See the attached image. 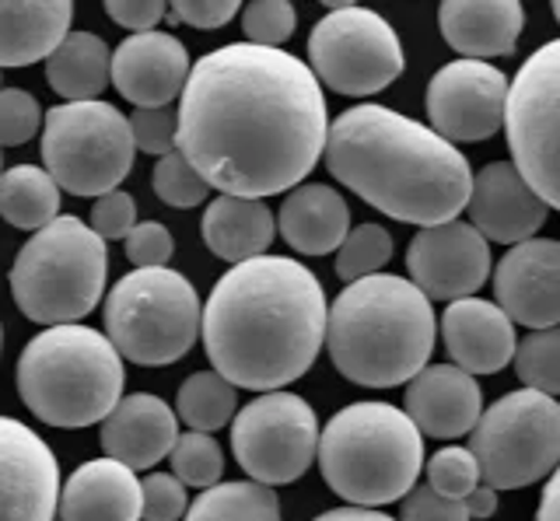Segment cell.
<instances>
[{
	"instance_id": "6da1fadb",
	"label": "cell",
	"mask_w": 560,
	"mask_h": 521,
	"mask_svg": "<svg viewBox=\"0 0 560 521\" xmlns=\"http://www.w3.org/2000/svg\"><path fill=\"white\" fill-rule=\"evenodd\" d=\"M329 109L312 67L284 49L232 43L192 63L175 151L221 197L298 189L323 158Z\"/></svg>"
},
{
	"instance_id": "7a4b0ae2",
	"label": "cell",
	"mask_w": 560,
	"mask_h": 521,
	"mask_svg": "<svg viewBox=\"0 0 560 521\" xmlns=\"http://www.w3.org/2000/svg\"><path fill=\"white\" fill-rule=\"evenodd\" d=\"M326 291L305 263L256 256L221 273L203 305V351L235 389L277 392L302 378L326 343Z\"/></svg>"
},
{
	"instance_id": "3957f363",
	"label": "cell",
	"mask_w": 560,
	"mask_h": 521,
	"mask_svg": "<svg viewBox=\"0 0 560 521\" xmlns=\"http://www.w3.org/2000/svg\"><path fill=\"white\" fill-rule=\"evenodd\" d=\"M329 176L402 224L455 221L472 193L466 154L431 127L385 106H354L329 123Z\"/></svg>"
},
{
	"instance_id": "277c9868",
	"label": "cell",
	"mask_w": 560,
	"mask_h": 521,
	"mask_svg": "<svg viewBox=\"0 0 560 521\" xmlns=\"http://www.w3.org/2000/svg\"><path fill=\"white\" fill-rule=\"evenodd\" d=\"M434 308L407 276L378 273L347 284L329 305L326 346L347 381L393 389L428 368L434 351Z\"/></svg>"
},
{
	"instance_id": "5b68a950",
	"label": "cell",
	"mask_w": 560,
	"mask_h": 521,
	"mask_svg": "<svg viewBox=\"0 0 560 521\" xmlns=\"http://www.w3.org/2000/svg\"><path fill=\"white\" fill-rule=\"evenodd\" d=\"M315 459L329 490L350 508H382L402 500L417 486L424 469V434L407 410L354 403L329 416Z\"/></svg>"
},
{
	"instance_id": "8992f818",
	"label": "cell",
	"mask_w": 560,
	"mask_h": 521,
	"mask_svg": "<svg viewBox=\"0 0 560 521\" xmlns=\"http://www.w3.org/2000/svg\"><path fill=\"white\" fill-rule=\"evenodd\" d=\"M122 357L88 325H52L18 357V395L35 421L63 430L102 424L122 399Z\"/></svg>"
},
{
	"instance_id": "52a82bcc",
	"label": "cell",
	"mask_w": 560,
	"mask_h": 521,
	"mask_svg": "<svg viewBox=\"0 0 560 521\" xmlns=\"http://www.w3.org/2000/svg\"><path fill=\"white\" fill-rule=\"evenodd\" d=\"M109 256L92 224L63 214L35 232L14 256L11 294L22 316L39 325H78L102 301Z\"/></svg>"
},
{
	"instance_id": "ba28073f",
	"label": "cell",
	"mask_w": 560,
	"mask_h": 521,
	"mask_svg": "<svg viewBox=\"0 0 560 521\" xmlns=\"http://www.w3.org/2000/svg\"><path fill=\"white\" fill-rule=\"evenodd\" d=\"M200 294L183 273L133 270L105 298V336L140 368H165L183 360L200 336Z\"/></svg>"
},
{
	"instance_id": "9c48e42d",
	"label": "cell",
	"mask_w": 560,
	"mask_h": 521,
	"mask_svg": "<svg viewBox=\"0 0 560 521\" xmlns=\"http://www.w3.org/2000/svg\"><path fill=\"white\" fill-rule=\"evenodd\" d=\"M133 158L130 119L109 102H63L46 113L43 168L70 197L113 193L130 176Z\"/></svg>"
},
{
	"instance_id": "30bf717a",
	"label": "cell",
	"mask_w": 560,
	"mask_h": 521,
	"mask_svg": "<svg viewBox=\"0 0 560 521\" xmlns=\"http://www.w3.org/2000/svg\"><path fill=\"white\" fill-rule=\"evenodd\" d=\"M469 451L494 490H522L553 476L560 465V403L533 389L501 395L472 427Z\"/></svg>"
},
{
	"instance_id": "8fae6325",
	"label": "cell",
	"mask_w": 560,
	"mask_h": 521,
	"mask_svg": "<svg viewBox=\"0 0 560 521\" xmlns=\"http://www.w3.org/2000/svg\"><path fill=\"white\" fill-rule=\"evenodd\" d=\"M504 133L518 176L560 211V39L539 46L518 67L508 88Z\"/></svg>"
},
{
	"instance_id": "7c38bea8",
	"label": "cell",
	"mask_w": 560,
	"mask_h": 521,
	"mask_svg": "<svg viewBox=\"0 0 560 521\" xmlns=\"http://www.w3.org/2000/svg\"><path fill=\"white\" fill-rule=\"evenodd\" d=\"M308 67L329 92L368 98L402 74V46L378 11L332 4L308 36Z\"/></svg>"
},
{
	"instance_id": "4fadbf2b",
	"label": "cell",
	"mask_w": 560,
	"mask_h": 521,
	"mask_svg": "<svg viewBox=\"0 0 560 521\" xmlns=\"http://www.w3.org/2000/svg\"><path fill=\"white\" fill-rule=\"evenodd\" d=\"M319 416L294 392H262L232 421V451L259 486H288L319 455Z\"/></svg>"
},
{
	"instance_id": "5bb4252c",
	"label": "cell",
	"mask_w": 560,
	"mask_h": 521,
	"mask_svg": "<svg viewBox=\"0 0 560 521\" xmlns=\"http://www.w3.org/2000/svg\"><path fill=\"white\" fill-rule=\"evenodd\" d=\"M508 88L501 67L483 60H452L428 81V119L448 144H477L504 127Z\"/></svg>"
},
{
	"instance_id": "9a60e30c",
	"label": "cell",
	"mask_w": 560,
	"mask_h": 521,
	"mask_svg": "<svg viewBox=\"0 0 560 521\" xmlns=\"http://www.w3.org/2000/svg\"><path fill=\"white\" fill-rule=\"evenodd\" d=\"M410 281L428 301L472 298L490 276V246L469 221L420 228L407 246Z\"/></svg>"
},
{
	"instance_id": "2e32d148",
	"label": "cell",
	"mask_w": 560,
	"mask_h": 521,
	"mask_svg": "<svg viewBox=\"0 0 560 521\" xmlns=\"http://www.w3.org/2000/svg\"><path fill=\"white\" fill-rule=\"evenodd\" d=\"M60 511V465L28 424L0 416V521H52Z\"/></svg>"
},
{
	"instance_id": "e0dca14e",
	"label": "cell",
	"mask_w": 560,
	"mask_h": 521,
	"mask_svg": "<svg viewBox=\"0 0 560 521\" xmlns=\"http://www.w3.org/2000/svg\"><path fill=\"white\" fill-rule=\"evenodd\" d=\"M498 308L512 322L536 329L560 325V241L529 238L512 246L494 270Z\"/></svg>"
},
{
	"instance_id": "ac0fdd59",
	"label": "cell",
	"mask_w": 560,
	"mask_h": 521,
	"mask_svg": "<svg viewBox=\"0 0 560 521\" xmlns=\"http://www.w3.org/2000/svg\"><path fill=\"white\" fill-rule=\"evenodd\" d=\"M189 71L186 46L172 32H137L113 49V84L137 109H165L183 98Z\"/></svg>"
},
{
	"instance_id": "d6986e66",
	"label": "cell",
	"mask_w": 560,
	"mask_h": 521,
	"mask_svg": "<svg viewBox=\"0 0 560 521\" xmlns=\"http://www.w3.org/2000/svg\"><path fill=\"white\" fill-rule=\"evenodd\" d=\"M466 211H469V224L487 241L522 246V241L536 238L550 206L533 193V186L518 176V168L512 162H490L472 176V193Z\"/></svg>"
},
{
	"instance_id": "ffe728a7",
	"label": "cell",
	"mask_w": 560,
	"mask_h": 521,
	"mask_svg": "<svg viewBox=\"0 0 560 521\" xmlns=\"http://www.w3.org/2000/svg\"><path fill=\"white\" fill-rule=\"evenodd\" d=\"M98 441L105 459L140 473V469H151L172 455L175 441H179V416L165 399L151 392L122 395L116 410L102 421Z\"/></svg>"
},
{
	"instance_id": "44dd1931",
	"label": "cell",
	"mask_w": 560,
	"mask_h": 521,
	"mask_svg": "<svg viewBox=\"0 0 560 521\" xmlns=\"http://www.w3.org/2000/svg\"><path fill=\"white\" fill-rule=\"evenodd\" d=\"M407 416L428 438H463L483 416V392L477 378L455 364H428L407 386Z\"/></svg>"
},
{
	"instance_id": "7402d4cb",
	"label": "cell",
	"mask_w": 560,
	"mask_h": 521,
	"mask_svg": "<svg viewBox=\"0 0 560 521\" xmlns=\"http://www.w3.org/2000/svg\"><path fill=\"white\" fill-rule=\"evenodd\" d=\"M442 340L455 368L466 375H494L515 357V322L498 308V301L463 298L452 301L442 316Z\"/></svg>"
},
{
	"instance_id": "603a6c76",
	"label": "cell",
	"mask_w": 560,
	"mask_h": 521,
	"mask_svg": "<svg viewBox=\"0 0 560 521\" xmlns=\"http://www.w3.org/2000/svg\"><path fill=\"white\" fill-rule=\"evenodd\" d=\"M144 490L133 469L113 459H92L67 476L60 494V521H140Z\"/></svg>"
},
{
	"instance_id": "cb8c5ba5",
	"label": "cell",
	"mask_w": 560,
	"mask_h": 521,
	"mask_svg": "<svg viewBox=\"0 0 560 521\" xmlns=\"http://www.w3.org/2000/svg\"><path fill=\"white\" fill-rule=\"evenodd\" d=\"M438 25L459 60L508 57L522 39L525 8L518 0H445Z\"/></svg>"
},
{
	"instance_id": "d4e9b609",
	"label": "cell",
	"mask_w": 560,
	"mask_h": 521,
	"mask_svg": "<svg viewBox=\"0 0 560 521\" xmlns=\"http://www.w3.org/2000/svg\"><path fill=\"white\" fill-rule=\"evenodd\" d=\"M277 232L302 256H326L350 235V206L326 182H302L280 203Z\"/></svg>"
},
{
	"instance_id": "484cf974",
	"label": "cell",
	"mask_w": 560,
	"mask_h": 521,
	"mask_svg": "<svg viewBox=\"0 0 560 521\" xmlns=\"http://www.w3.org/2000/svg\"><path fill=\"white\" fill-rule=\"evenodd\" d=\"M203 246L218 259H228L232 267L245 259L267 256L270 241L277 235V217L262 200H242V197H218L207 203L200 221Z\"/></svg>"
},
{
	"instance_id": "4316f807",
	"label": "cell",
	"mask_w": 560,
	"mask_h": 521,
	"mask_svg": "<svg viewBox=\"0 0 560 521\" xmlns=\"http://www.w3.org/2000/svg\"><path fill=\"white\" fill-rule=\"evenodd\" d=\"M74 4L43 0V4H0V71L49 60V54L70 36Z\"/></svg>"
},
{
	"instance_id": "83f0119b",
	"label": "cell",
	"mask_w": 560,
	"mask_h": 521,
	"mask_svg": "<svg viewBox=\"0 0 560 521\" xmlns=\"http://www.w3.org/2000/svg\"><path fill=\"white\" fill-rule=\"evenodd\" d=\"M46 81L63 102H98L113 81V49L95 32H70L46 60Z\"/></svg>"
},
{
	"instance_id": "f1b7e54d",
	"label": "cell",
	"mask_w": 560,
	"mask_h": 521,
	"mask_svg": "<svg viewBox=\"0 0 560 521\" xmlns=\"http://www.w3.org/2000/svg\"><path fill=\"white\" fill-rule=\"evenodd\" d=\"M60 186L39 165H14L0 176V217L11 228L22 232H43L60 214Z\"/></svg>"
},
{
	"instance_id": "f546056e",
	"label": "cell",
	"mask_w": 560,
	"mask_h": 521,
	"mask_svg": "<svg viewBox=\"0 0 560 521\" xmlns=\"http://www.w3.org/2000/svg\"><path fill=\"white\" fill-rule=\"evenodd\" d=\"M186 521H280V500L259 483H218L189 504Z\"/></svg>"
},
{
	"instance_id": "4dcf8cb0",
	"label": "cell",
	"mask_w": 560,
	"mask_h": 521,
	"mask_svg": "<svg viewBox=\"0 0 560 521\" xmlns=\"http://www.w3.org/2000/svg\"><path fill=\"white\" fill-rule=\"evenodd\" d=\"M235 406H238V392L232 381H224L218 371H197L189 375L179 395H175V416L200 434H214L235 421Z\"/></svg>"
},
{
	"instance_id": "1f68e13d",
	"label": "cell",
	"mask_w": 560,
	"mask_h": 521,
	"mask_svg": "<svg viewBox=\"0 0 560 521\" xmlns=\"http://www.w3.org/2000/svg\"><path fill=\"white\" fill-rule=\"evenodd\" d=\"M515 375L522 378V389H533L542 395H560V325L536 329L515 346Z\"/></svg>"
},
{
	"instance_id": "d6a6232c",
	"label": "cell",
	"mask_w": 560,
	"mask_h": 521,
	"mask_svg": "<svg viewBox=\"0 0 560 521\" xmlns=\"http://www.w3.org/2000/svg\"><path fill=\"white\" fill-rule=\"evenodd\" d=\"M393 259V235L382 224H358L337 249V276L343 284H358L368 276H378Z\"/></svg>"
},
{
	"instance_id": "836d02e7",
	"label": "cell",
	"mask_w": 560,
	"mask_h": 521,
	"mask_svg": "<svg viewBox=\"0 0 560 521\" xmlns=\"http://www.w3.org/2000/svg\"><path fill=\"white\" fill-rule=\"evenodd\" d=\"M168 459H172V476L183 486H197L200 494L210 490V486H218L224 476L221 445L210 438V434H200V430L179 434V441H175Z\"/></svg>"
},
{
	"instance_id": "e575fe53",
	"label": "cell",
	"mask_w": 560,
	"mask_h": 521,
	"mask_svg": "<svg viewBox=\"0 0 560 521\" xmlns=\"http://www.w3.org/2000/svg\"><path fill=\"white\" fill-rule=\"evenodd\" d=\"M151 186L154 197L162 200L172 211H189V206H200L210 193V186L200 179V171L192 168L179 151L158 158L154 171H151Z\"/></svg>"
},
{
	"instance_id": "d590c367",
	"label": "cell",
	"mask_w": 560,
	"mask_h": 521,
	"mask_svg": "<svg viewBox=\"0 0 560 521\" xmlns=\"http://www.w3.org/2000/svg\"><path fill=\"white\" fill-rule=\"evenodd\" d=\"M480 483H483L480 465L472 459L469 448H455V445L442 448L428 462V486L448 500H466Z\"/></svg>"
},
{
	"instance_id": "8d00e7d4",
	"label": "cell",
	"mask_w": 560,
	"mask_h": 521,
	"mask_svg": "<svg viewBox=\"0 0 560 521\" xmlns=\"http://www.w3.org/2000/svg\"><path fill=\"white\" fill-rule=\"evenodd\" d=\"M298 14L294 4L288 0H253L242 11V32L249 36L253 46L262 49H280L291 36H294Z\"/></svg>"
},
{
	"instance_id": "74e56055",
	"label": "cell",
	"mask_w": 560,
	"mask_h": 521,
	"mask_svg": "<svg viewBox=\"0 0 560 521\" xmlns=\"http://www.w3.org/2000/svg\"><path fill=\"white\" fill-rule=\"evenodd\" d=\"M46 116L43 106L25 88H4L0 92V147L28 144L43 130Z\"/></svg>"
},
{
	"instance_id": "f35d334b",
	"label": "cell",
	"mask_w": 560,
	"mask_h": 521,
	"mask_svg": "<svg viewBox=\"0 0 560 521\" xmlns=\"http://www.w3.org/2000/svg\"><path fill=\"white\" fill-rule=\"evenodd\" d=\"M130 119V133H133V147L144 154H165L175 151V133H179V113L165 109H137Z\"/></svg>"
},
{
	"instance_id": "ab89813d",
	"label": "cell",
	"mask_w": 560,
	"mask_h": 521,
	"mask_svg": "<svg viewBox=\"0 0 560 521\" xmlns=\"http://www.w3.org/2000/svg\"><path fill=\"white\" fill-rule=\"evenodd\" d=\"M172 232L162 221H140L137 228L127 235V259L137 270H162L172 259Z\"/></svg>"
},
{
	"instance_id": "60d3db41",
	"label": "cell",
	"mask_w": 560,
	"mask_h": 521,
	"mask_svg": "<svg viewBox=\"0 0 560 521\" xmlns=\"http://www.w3.org/2000/svg\"><path fill=\"white\" fill-rule=\"evenodd\" d=\"M140 490H144V518L148 521L186 518V511H189L186 486L172 473H151L148 479H140Z\"/></svg>"
},
{
	"instance_id": "b9f144b4",
	"label": "cell",
	"mask_w": 560,
	"mask_h": 521,
	"mask_svg": "<svg viewBox=\"0 0 560 521\" xmlns=\"http://www.w3.org/2000/svg\"><path fill=\"white\" fill-rule=\"evenodd\" d=\"M137 228V200L122 189H113L92 203V232L109 241V238H127Z\"/></svg>"
},
{
	"instance_id": "7bdbcfd3",
	"label": "cell",
	"mask_w": 560,
	"mask_h": 521,
	"mask_svg": "<svg viewBox=\"0 0 560 521\" xmlns=\"http://www.w3.org/2000/svg\"><path fill=\"white\" fill-rule=\"evenodd\" d=\"M399 521H469V514L463 500H448L420 483L399 500Z\"/></svg>"
},
{
	"instance_id": "ee69618b",
	"label": "cell",
	"mask_w": 560,
	"mask_h": 521,
	"mask_svg": "<svg viewBox=\"0 0 560 521\" xmlns=\"http://www.w3.org/2000/svg\"><path fill=\"white\" fill-rule=\"evenodd\" d=\"M238 8H242L238 0H175L168 19L207 32V28H221V25L232 22L238 14Z\"/></svg>"
},
{
	"instance_id": "f6af8a7d",
	"label": "cell",
	"mask_w": 560,
	"mask_h": 521,
	"mask_svg": "<svg viewBox=\"0 0 560 521\" xmlns=\"http://www.w3.org/2000/svg\"><path fill=\"white\" fill-rule=\"evenodd\" d=\"M105 14L137 36V32H154L158 22L168 19V4H162V0H109Z\"/></svg>"
},
{
	"instance_id": "bcb514c9",
	"label": "cell",
	"mask_w": 560,
	"mask_h": 521,
	"mask_svg": "<svg viewBox=\"0 0 560 521\" xmlns=\"http://www.w3.org/2000/svg\"><path fill=\"white\" fill-rule=\"evenodd\" d=\"M463 504H466L469 521H472V518H494V514H498V490H494V486L480 483L477 490H472Z\"/></svg>"
},
{
	"instance_id": "7dc6e473",
	"label": "cell",
	"mask_w": 560,
	"mask_h": 521,
	"mask_svg": "<svg viewBox=\"0 0 560 521\" xmlns=\"http://www.w3.org/2000/svg\"><path fill=\"white\" fill-rule=\"evenodd\" d=\"M536 521H560V465H557V473L550 476V483L542 486Z\"/></svg>"
},
{
	"instance_id": "c3c4849f",
	"label": "cell",
	"mask_w": 560,
	"mask_h": 521,
	"mask_svg": "<svg viewBox=\"0 0 560 521\" xmlns=\"http://www.w3.org/2000/svg\"><path fill=\"white\" fill-rule=\"evenodd\" d=\"M315 521H396V518H389L385 511H372V508H332Z\"/></svg>"
},
{
	"instance_id": "681fc988",
	"label": "cell",
	"mask_w": 560,
	"mask_h": 521,
	"mask_svg": "<svg viewBox=\"0 0 560 521\" xmlns=\"http://www.w3.org/2000/svg\"><path fill=\"white\" fill-rule=\"evenodd\" d=\"M553 19H557V25H560V0H557V4H553Z\"/></svg>"
},
{
	"instance_id": "f907efd6",
	"label": "cell",
	"mask_w": 560,
	"mask_h": 521,
	"mask_svg": "<svg viewBox=\"0 0 560 521\" xmlns=\"http://www.w3.org/2000/svg\"><path fill=\"white\" fill-rule=\"evenodd\" d=\"M0 176H4V171H0Z\"/></svg>"
},
{
	"instance_id": "816d5d0a",
	"label": "cell",
	"mask_w": 560,
	"mask_h": 521,
	"mask_svg": "<svg viewBox=\"0 0 560 521\" xmlns=\"http://www.w3.org/2000/svg\"><path fill=\"white\" fill-rule=\"evenodd\" d=\"M0 92H4V88H0Z\"/></svg>"
}]
</instances>
